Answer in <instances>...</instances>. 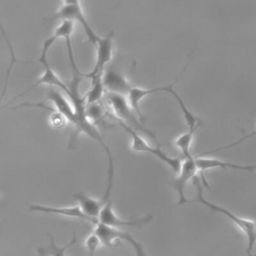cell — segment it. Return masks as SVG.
Segmentation results:
<instances>
[{
  "mask_svg": "<svg viewBox=\"0 0 256 256\" xmlns=\"http://www.w3.org/2000/svg\"><path fill=\"white\" fill-rule=\"evenodd\" d=\"M113 37L114 31H110L105 37L100 38L96 47V61L92 71L88 73H82V77L89 78L91 80V86L89 91L84 95L86 105L97 103L101 100L104 94L103 86V75L105 71V66L111 61L113 55Z\"/></svg>",
  "mask_w": 256,
  "mask_h": 256,
  "instance_id": "1",
  "label": "cell"
},
{
  "mask_svg": "<svg viewBox=\"0 0 256 256\" xmlns=\"http://www.w3.org/2000/svg\"><path fill=\"white\" fill-rule=\"evenodd\" d=\"M152 220V215H147L139 219H131L126 220L121 218L113 209L111 197L106 201L105 205L103 206L102 210L100 211V214L98 216V221L102 224H105L107 226L111 227H142L143 225L149 223Z\"/></svg>",
  "mask_w": 256,
  "mask_h": 256,
  "instance_id": "8",
  "label": "cell"
},
{
  "mask_svg": "<svg viewBox=\"0 0 256 256\" xmlns=\"http://www.w3.org/2000/svg\"><path fill=\"white\" fill-rule=\"evenodd\" d=\"M114 119V118H113ZM117 120V119H115ZM118 124L130 135L131 137V148L133 151L136 152H146V153H150L154 156H156L157 158H159L161 161H163L164 163H166L175 173H179L180 169H181V161L178 158H173L168 156L165 152H163L159 146L157 147H152L150 146L138 133L136 130H134L133 128H131L130 126L126 125L124 122L117 120Z\"/></svg>",
  "mask_w": 256,
  "mask_h": 256,
  "instance_id": "5",
  "label": "cell"
},
{
  "mask_svg": "<svg viewBox=\"0 0 256 256\" xmlns=\"http://www.w3.org/2000/svg\"><path fill=\"white\" fill-rule=\"evenodd\" d=\"M108 104L110 105L114 115H110L109 116L111 118L120 120L122 122H124L126 125L130 126L131 128H133L134 130H141L142 132L148 134L149 136H151L154 140H156L155 134L150 131L147 128L143 127V123L140 121V119H137L135 114L133 112H135L132 107L129 104L128 99L125 97V95H121V94H117V93H112V92H108L107 93V97H106Z\"/></svg>",
  "mask_w": 256,
  "mask_h": 256,
  "instance_id": "3",
  "label": "cell"
},
{
  "mask_svg": "<svg viewBox=\"0 0 256 256\" xmlns=\"http://www.w3.org/2000/svg\"><path fill=\"white\" fill-rule=\"evenodd\" d=\"M93 232L99 237L101 243L110 249L113 248L112 242L114 240H122L128 242L133 247L136 256H146L142 244L139 243L130 233L126 231H122L119 228L107 226L98 222L97 224H95Z\"/></svg>",
  "mask_w": 256,
  "mask_h": 256,
  "instance_id": "6",
  "label": "cell"
},
{
  "mask_svg": "<svg viewBox=\"0 0 256 256\" xmlns=\"http://www.w3.org/2000/svg\"><path fill=\"white\" fill-rule=\"evenodd\" d=\"M168 93H170V94L176 99V101L178 102L179 107H180V109H181V111H182V114H183V116H184V119H185V121H186V123H187L189 129H192V128H194V127H196V126H198V125L201 124V119H199L198 117H196V116L187 108V106L184 104L182 98H181V97L179 96V94L174 90V88L170 89Z\"/></svg>",
  "mask_w": 256,
  "mask_h": 256,
  "instance_id": "15",
  "label": "cell"
},
{
  "mask_svg": "<svg viewBox=\"0 0 256 256\" xmlns=\"http://www.w3.org/2000/svg\"><path fill=\"white\" fill-rule=\"evenodd\" d=\"M86 115L89 118V120L95 125L96 123L98 124L104 121V116L106 115V113L98 102L86 105Z\"/></svg>",
  "mask_w": 256,
  "mask_h": 256,
  "instance_id": "17",
  "label": "cell"
},
{
  "mask_svg": "<svg viewBox=\"0 0 256 256\" xmlns=\"http://www.w3.org/2000/svg\"><path fill=\"white\" fill-rule=\"evenodd\" d=\"M47 21H55V20H68L72 22H76L80 24L85 32V35L88 39V41L93 44L94 46L97 44L100 36L97 35V33L94 31L92 26L87 21L85 14L83 12V9L81 7V4H63L61 8H59L54 14L48 16L45 18Z\"/></svg>",
  "mask_w": 256,
  "mask_h": 256,
  "instance_id": "4",
  "label": "cell"
},
{
  "mask_svg": "<svg viewBox=\"0 0 256 256\" xmlns=\"http://www.w3.org/2000/svg\"><path fill=\"white\" fill-rule=\"evenodd\" d=\"M197 170H198V168H197L195 159L193 157L189 158V159H185L184 162L181 164L179 176L177 178H175L172 182V185L179 196L178 204H184V203L188 202V199L186 198V196L184 194L185 186L189 180H191L195 177Z\"/></svg>",
  "mask_w": 256,
  "mask_h": 256,
  "instance_id": "11",
  "label": "cell"
},
{
  "mask_svg": "<svg viewBox=\"0 0 256 256\" xmlns=\"http://www.w3.org/2000/svg\"><path fill=\"white\" fill-rule=\"evenodd\" d=\"M29 210L34 212L47 213V214L62 215L68 218H75V219L88 221L93 224H97L99 222L98 220L86 215L78 204L73 206H65V207H52V206H46V205H40V204H29Z\"/></svg>",
  "mask_w": 256,
  "mask_h": 256,
  "instance_id": "10",
  "label": "cell"
},
{
  "mask_svg": "<svg viewBox=\"0 0 256 256\" xmlns=\"http://www.w3.org/2000/svg\"><path fill=\"white\" fill-rule=\"evenodd\" d=\"M50 237V244L47 247H39L37 249V253L38 256H65V252L66 250L72 246L73 244H75L77 242L76 240V234H73V237L71 239V241L69 243H67L64 246H58L55 241L54 238L49 234Z\"/></svg>",
  "mask_w": 256,
  "mask_h": 256,
  "instance_id": "14",
  "label": "cell"
},
{
  "mask_svg": "<svg viewBox=\"0 0 256 256\" xmlns=\"http://www.w3.org/2000/svg\"><path fill=\"white\" fill-rule=\"evenodd\" d=\"M100 243H101V241H100L99 237L94 232L91 233L87 237V239L85 241V247L88 251L89 256H94L95 255V252H96L98 246L100 245Z\"/></svg>",
  "mask_w": 256,
  "mask_h": 256,
  "instance_id": "18",
  "label": "cell"
},
{
  "mask_svg": "<svg viewBox=\"0 0 256 256\" xmlns=\"http://www.w3.org/2000/svg\"><path fill=\"white\" fill-rule=\"evenodd\" d=\"M50 121H51L52 126H54L55 128H62L66 124V122H68L66 120V118L58 111H55L51 114Z\"/></svg>",
  "mask_w": 256,
  "mask_h": 256,
  "instance_id": "19",
  "label": "cell"
},
{
  "mask_svg": "<svg viewBox=\"0 0 256 256\" xmlns=\"http://www.w3.org/2000/svg\"><path fill=\"white\" fill-rule=\"evenodd\" d=\"M187 68V65L184 67V69L181 71V73L176 77V79L168 84V85H165V86H161V87H155V88H141V87H133L129 90L128 94H127V99L129 101V104L130 106L132 107V109L135 111V113L137 114L138 118L141 120V122L143 123L144 120H145V116L143 115V113L141 112V109H140V102L146 97V96H149L151 94H154V93H158V92H169L170 89L174 88V85L178 82V79L180 78L181 74L185 71V69Z\"/></svg>",
  "mask_w": 256,
  "mask_h": 256,
  "instance_id": "9",
  "label": "cell"
},
{
  "mask_svg": "<svg viewBox=\"0 0 256 256\" xmlns=\"http://www.w3.org/2000/svg\"><path fill=\"white\" fill-rule=\"evenodd\" d=\"M107 188L105 194L101 199H95L83 192H78L73 195L74 199L78 202V205L82 209V211L91 218L98 220V216L106 201L111 197V190L113 187L114 180V166H108V174H107Z\"/></svg>",
  "mask_w": 256,
  "mask_h": 256,
  "instance_id": "7",
  "label": "cell"
},
{
  "mask_svg": "<svg viewBox=\"0 0 256 256\" xmlns=\"http://www.w3.org/2000/svg\"><path fill=\"white\" fill-rule=\"evenodd\" d=\"M63 4H80V0H63Z\"/></svg>",
  "mask_w": 256,
  "mask_h": 256,
  "instance_id": "22",
  "label": "cell"
},
{
  "mask_svg": "<svg viewBox=\"0 0 256 256\" xmlns=\"http://www.w3.org/2000/svg\"><path fill=\"white\" fill-rule=\"evenodd\" d=\"M103 86L108 92L127 95L132 88L128 80L119 72L115 70H108L103 75Z\"/></svg>",
  "mask_w": 256,
  "mask_h": 256,
  "instance_id": "13",
  "label": "cell"
},
{
  "mask_svg": "<svg viewBox=\"0 0 256 256\" xmlns=\"http://www.w3.org/2000/svg\"><path fill=\"white\" fill-rule=\"evenodd\" d=\"M256 134V131H254V132H252V133H250V134H247V135H245L244 137H242L240 140H238V141H236V142H234L233 144H230V145H228V146H225V147H221V148H218V149H216V150H213V151H209V152H214V151H218V150H222V149H226V148H229V147H232V146H234V145H237L238 143H240V142H242L243 140H245V139H247V138H250V137H252V136H254Z\"/></svg>",
  "mask_w": 256,
  "mask_h": 256,
  "instance_id": "21",
  "label": "cell"
},
{
  "mask_svg": "<svg viewBox=\"0 0 256 256\" xmlns=\"http://www.w3.org/2000/svg\"><path fill=\"white\" fill-rule=\"evenodd\" d=\"M9 78H10V72H6V74H5V78H4V85H3V89H2V92H1V94H0V103H1V101H2L3 97L5 96V94H6L7 90H8ZM1 109H2V108H1ZM1 109H0V110H1Z\"/></svg>",
  "mask_w": 256,
  "mask_h": 256,
  "instance_id": "20",
  "label": "cell"
},
{
  "mask_svg": "<svg viewBox=\"0 0 256 256\" xmlns=\"http://www.w3.org/2000/svg\"><path fill=\"white\" fill-rule=\"evenodd\" d=\"M193 183L195 184L196 188H197V197L193 200H189L188 199V202H199L203 205H205L206 207H208L210 210L212 211H216V212H219L221 214H223L224 216H226L227 218H229L234 224H236L243 232L244 234L246 235L247 237V254L248 256H254L252 254V251H253V248H254V245L256 243V222L255 221H252V220H248V219H244V218H241L240 216H237L235 214H233L232 212H230L229 210H227L226 208L224 207H221L217 204H214L208 200H206L203 196V193H202V187H201V183L199 182V180L197 178L194 177V180H193Z\"/></svg>",
  "mask_w": 256,
  "mask_h": 256,
  "instance_id": "2",
  "label": "cell"
},
{
  "mask_svg": "<svg viewBox=\"0 0 256 256\" xmlns=\"http://www.w3.org/2000/svg\"><path fill=\"white\" fill-rule=\"evenodd\" d=\"M195 162H196L198 170L201 173L202 181L204 182L205 186H208V185H207V181L205 180V178L203 176V172L207 169H211V168H222V169L232 168V169L246 170V171H255L256 170V164H254V165H238V164H233V163H229V162H226V161L213 159V158L197 157L195 159Z\"/></svg>",
  "mask_w": 256,
  "mask_h": 256,
  "instance_id": "12",
  "label": "cell"
},
{
  "mask_svg": "<svg viewBox=\"0 0 256 256\" xmlns=\"http://www.w3.org/2000/svg\"><path fill=\"white\" fill-rule=\"evenodd\" d=\"M199 126L200 125L192 128V129H189L188 132L180 135L175 140V145L181 150L185 159L192 158V155L190 153V145H191V142H192V139H193V135H194L195 131L198 129Z\"/></svg>",
  "mask_w": 256,
  "mask_h": 256,
  "instance_id": "16",
  "label": "cell"
}]
</instances>
